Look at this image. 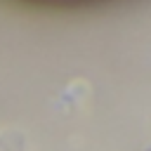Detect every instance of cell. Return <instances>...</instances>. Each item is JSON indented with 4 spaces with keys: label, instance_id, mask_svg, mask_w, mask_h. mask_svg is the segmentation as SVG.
<instances>
[{
    "label": "cell",
    "instance_id": "6da1fadb",
    "mask_svg": "<svg viewBox=\"0 0 151 151\" xmlns=\"http://www.w3.org/2000/svg\"><path fill=\"white\" fill-rule=\"evenodd\" d=\"M19 2L38 5V7H90V5H101L111 0H19Z\"/></svg>",
    "mask_w": 151,
    "mask_h": 151
},
{
    "label": "cell",
    "instance_id": "7a4b0ae2",
    "mask_svg": "<svg viewBox=\"0 0 151 151\" xmlns=\"http://www.w3.org/2000/svg\"><path fill=\"white\" fill-rule=\"evenodd\" d=\"M24 149V137L14 130H7L0 134V151H21Z\"/></svg>",
    "mask_w": 151,
    "mask_h": 151
}]
</instances>
